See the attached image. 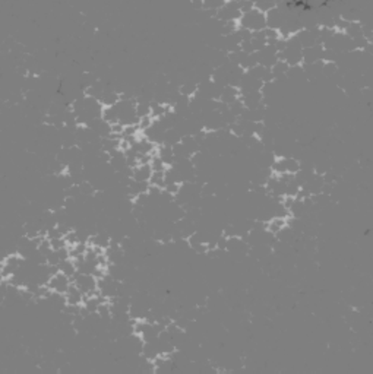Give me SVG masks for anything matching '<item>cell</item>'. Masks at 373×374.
<instances>
[{
	"mask_svg": "<svg viewBox=\"0 0 373 374\" xmlns=\"http://www.w3.org/2000/svg\"><path fill=\"white\" fill-rule=\"evenodd\" d=\"M237 25L241 28H246L252 32L256 31H264L267 28V18H265V12L261 10L259 7H252L250 10L241 13V16L237 21Z\"/></svg>",
	"mask_w": 373,
	"mask_h": 374,
	"instance_id": "cell-1",
	"label": "cell"
},
{
	"mask_svg": "<svg viewBox=\"0 0 373 374\" xmlns=\"http://www.w3.org/2000/svg\"><path fill=\"white\" fill-rule=\"evenodd\" d=\"M71 278L62 272H57L56 275H53L49 281H47V287L50 291H54V293H60V294H65L71 285Z\"/></svg>",
	"mask_w": 373,
	"mask_h": 374,
	"instance_id": "cell-2",
	"label": "cell"
},
{
	"mask_svg": "<svg viewBox=\"0 0 373 374\" xmlns=\"http://www.w3.org/2000/svg\"><path fill=\"white\" fill-rule=\"evenodd\" d=\"M240 100L243 101L246 108H256L262 104L264 95L261 91H249V92L240 94Z\"/></svg>",
	"mask_w": 373,
	"mask_h": 374,
	"instance_id": "cell-3",
	"label": "cell"
},
{
	"mask_svg": "<svg viewBox=\"0 0 373 374\" xmlns=\"http://www.w3.org/2000/svg\"><path fill=\"white\" fill-rule=\"evenodd\" d=\"M240 97V91L237 86H231V85H225V86H223V89H221V95H220V103H223V104H227V106H230L231 103H234L237 98Z\"/></svg>",
	"mask_w": 373,
	"mask_h": 374,
	"instance_id": "cell-4",
	"label": "cell"
},
{
	"mask_svg": "<svg viewBox=\"0 0 373 374\" xmlns=\"http://www.w3.org/2000/svg\"><path fill=\"white\" fill-rule=\"evenodd\" d=\"M180 143L185 146V149H186L187 155H189V158L193 155V154H196V152H199V142L192 136V134H186V136H182V139H180Z\"/></svg>",
	"mask_w": 373,
	"mask_h": 374,
	"instance_id": "cell-5",
	"label": "cell"
},
{
	"mask_svg": "<svg viewBox=\"0 0 373 374\" xmlns=\"http://www.w3.org/2000/svg\"><path fill=\"white\" fill-rule=\"evenodd\" d=\"M284 225H286V219L278 218V216H272L267 222V230L269 233H272V234H277Z\"/></svg>",
	"mask_w": 373,
	"mask_h": 374,
	"instance_id": "cell-6",
	"label": "cell"
},
{
	"mask_svg": "<svg viewBox=\"0 0 373 374\" xmlns=\"http://www.w3.org/2000/svg\"><path fill=\"white\" fill-rule=\"evenodd\" d=\"M337 72H338L337 62H323V66H322V76L323 78L331 79Z\"/></svg>",
	"mask_w": 373,
	"mask_h": 374,
	"instance_id": "cell-7",
	"label": "cell"
},
{
	"mask_svg": "<svg viewBox=\"0 0 373 374\" xmlns=\"http://www.w3.org/2000/svg\"><path fill=\"white\" fill-rule=\"evenodd\" d=\"M217 249L220 250H227V237H224L223 234L217 239V243H215Z\"/></svg>",
	"mask_w": 373,
	"mask_h": 374,
	"instance_id": "cell-8",
	"label": "cell"
},
{
	"mask_svg": "<svg viewBox=\"0 0 373 374\" xmlns=\"http://www.w3.org/2000/svg\"><path fill=\"white\" fill-rule=\"evenodd\" d=\"M179 188H180V185H177V183H171V185H167L164 187V190H167L171 194H176L179 191Z\"/></svg>",
	"mask_w": 373,
	"mask_h": 374,
	"instance_id": "cell-9",
	"label": "cell"
}]
</instances>
